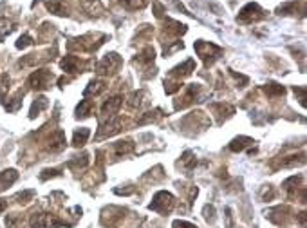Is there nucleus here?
<instances>
[{
	"mask_svg": "<svg viewBox=\"0 0 307 228\" xmlns=\"http://www.w3.org/2000/svg\"><path fill=\"white\" fill-rule=\"evenodd\" d=\"M195 53L201 56V60L208 67V65H211L215 60L223 55V49H221L219 46H215V44L204 42V40H197V42H195Z\"/></svg>",
	"mask_w": 307,
	"mask_h": 228,
	"instance_id": "obj_1",
	"label": "nucleus"
},
{
	"mask_svg": "<svg viewBox=\"0 0 307 228\" xmlns=\"http://www.w3.org/2000/svg\"><path fill=\"white\" fill-rule=\"evenodd\" d=\"M31 228H60L65 226V221H62L58 215L46 214V212H34L29 217Z\"/></svg>",
	"mask_w": 307,
	"mask_h": 228,
	"instance_id": "obj_2",
	"label": "nucleus"
},
{
	"mask_svg": "<svg viewBox=\"0 0 307 228\" xmlns=\"http://www.w3.org/2000/svg\"><path fill=\"white\" fill-rule=\"evenodd\" d=\"M173 207H176V198H173L170 192L161 190V192H157V194L154 196V199H152L150 207L148 208L154 210V212H159V214L166 215L173 210Z\"/></svg>",
	"mask_w": 307,
	"mask_h": 228,
	"instance_id": "obj_3",
	"label": "nucleus"
},
{
	"mask_svg": "<svg viewBox=\"0 0 307 228\" xmlns=\"http://www.w3.org/2000/svg\"><path fill=\"white\" fill-rule=\"evenodd\" d=\"M262 18H266L264 9L258 4H255V2H249L248 6H244V8L240 9L237 20H239L240 24H251V22H258L262 20Z\"/></svg>",
	"mask_w": 307,
	"mask_h": 228,
	"instance_id": "obj_4",
	"label": "nucleus"
},
{
	"mask_svg": "<svg viewBox=\"0 0 307 228\" xmlns=\"http://www.w3.org/2000/svg\"><path fill=\"white\" fill-rule=\"evenodd\" d=\"M53 72L49 69H38L33 74L27 78V85L31 89H36V91H43V89L51 87V82H53Z\"/></svg>",
	"mask_w": 307,
	"mask_h": 228,
	"instance_id": "obj_5",
	"label": "nucleus"
},
{
	"mask_svg": "<svg viewBox=\"0 0 307 228\" xmlns=\"http://www.w3.org/2000/svg\"><path fill=\"white\" fill-rule=\"evenodd\" d=\"M119 65H121V58H119V55H116V53H109V55L103 56L101 62L98 63L96 71L100 72V74H112V72L118 71Z\"/></svg>",
	"mask_w": 307,
	"mask_h": 228,
	"instance_id": "obj_6",
	"label": "nucleus"
},
{
	"mask_svg": "<svg viewBox=\"0 0 307 228\" xmlns=\"http://www.w3.org/2000/svg\"><path fill=\"white\" fill-rule=\"evenodd\" d=\"M121 120L116 118V116H110V118H105V122L100 125V134H98V138H107V136H114L118 134L119 131H121Z\"/></svg>",
	"mask_w": 307,
	"mask_h": 228,
	"instance_id": "obj_7",
	"label": "nucleus"
},
{
	"mask_svg": "<svg viewBox=\"0 0 307 228\" xmlns=\"http://www.w3.org/2000/svg\"><path fill=\"white\" fill-rule=\"evenodd\" d=\"M289 215H291V210L287 207H275L268 212V219L275 224H287L291 219Z\"/></svg>",
	"mask_w": 307,
	"mask_h": 228,
	"instance_id": "obj_8",
	"label": "nucleus"
},
{
	"mask_svg": "<svg viewBox=\"0 0 307 228\" xmlns=\"http://www.w3.org/2000/svg\"><path fill=\"white\" fill-rule=\"evenodd\" d=\"M194 71H195V62H194L192 58H190V60H186L185 63H181V65L173 67L172 72H170V78H176V80H183L185 76H190Z\"/></svg>",
	"mask_w": 307,
	"mask_h": 228,
	"instance_id": "obj_9",
	"label": "nucleus"
},
{
	"mask_svg": "<svg viewBox=\"0 0 307 228\" xmlns=\"http://www.w3.org/2000/svg\"><path fill=\"white\" fill-rule=\"evenodd\" d=\"M65 134H63L62 131H55L53 134L49 136V139H47V150L51 152H60L65 148Z\"/></svg>",
	"mask_w": 307,
	"mask_h": 228,
	"instance_id": "obj_10",
	"label": "nucleus"
},
{
	"mask_svg": "<svg viewBox=\"0 0 307 228\" xmlns=\"http://www.w3.org/2000/svg\"><path fill=\"white\" fill-rule=\"evenodd\" d=\"M121 103H123V96H114V98H110V100L105 101V103H103V107H101V116H103V118H110V116H116V112L119 110Z\"/></svg>",
	"mask_w": 307,
	"mask_h": 228,
	"instance_id": "obj_11",
	"label": "nucleus"
},
{
	"mask_svg": "<svg viewBox=\"0 0 307 228\" xmlns=\"http://www.w3.org/2000/svg\"><path fill=\"white\" fill-rule=\"evenodd\" d=\"M60 65H62V69L65 72H78L81 67H83V63H81V60L78 58V56H65V58L60 62Z\"/></svg>",
	"mask_w": 307,
	"mask_h": 228,
	"instance_id": "obj_12",
	"label": "nucleus"
},
{
	"mask_svg": "<svg viewBox=\"0 0 307 228\" xmlns=\"http://www.w3.org/2000/svg\"><path fill=\"white\" fill-rule=\"evenodd\" d=\"M18 179V172L15 169H8V170H2L0 172V192L13 185V183Z\"/></svg>",
	"mask_w": 307,
	"mask_h": 228,
	"instance_id": "obj_13",
	"label": "nucleus"
},
{
	"mask_svg": "<svg viewBox=\"0 0 307 228\" xmlns=\"http://www.w3.org/2000/svg\"><path fill=\"white\" fill-rule=\"evenodd\" d=\"M211 110L219 116V123H223V120L230 118V116L235 112V109H233L232 105H228V103H213V105H211Z\"/></svg>",
	"mask_w": 307,
	"mask_h": 228,
	"instance_id": "obj_14",
	"label": "nucleus"
},
{
	"mask_svg": "<svg viewBox=\"0 0 307 228\" xmlns=\"http://www.w3.org/2000/svg\"><path fill=\"white\" fill-rule=\"evenodd\" d=\"M46 6L51 13H55V15H58V17H67L69 15V9H67V6H65L63 0H49Z\"/></svg>",
	"mask_w": 307,
	"mask_h": 228,
	"instance_id": "obj_15",
	"label": "nucleus"
},
{
	"mask_svg": "<svg viewBox=\"0 0 307 228\" xmlns=\"http://www.w3.org/2000/svg\"><path fill=\"white\" fill-rule=\"evenodd\" d=\"M134 150V141L132 139H121V141H116L114 143V152L116 156H126Z\"/></svg>",
	"mask_w": 307,
	"mask_h": 228,
	"instance_id": "obj_16",
	"label": "nucleus"
},
{
	"mask_svg": "<svg viewBox=\"0 0 307 228\" xmlns=\"http://www.w3.org/2000/svg\"><path fill=\"white\" fill-rule=\"evenodd\" d=\"M47 107H49V100H47L46 96L34 98L33 105H31V110H29V118H36L38 114L42 112L43 109H47Z\"/></svg>",
	"mask_w": 307,
	"mask_h": 228,
	"instance_id": "obj_17",
	"label": "nucleus"
},
{
	"mask_svg": "<svg viewBox=\"0 0 307 228\" xmlns=\"http://www.w3.org/2000/svg\"><path fill=\"white\" fill-rule=\"evenodd\" d=\"M22 98H24V91L20 89L15 96H11L8 101H4V109L9 110V112H17V110L22 107Z\"/></svg>",
	"mask_w": 307,
	"mask_h": 228,
	"instance_id": "obj_18",
	"label": "nucleus"
},
{
	"mask_svg": "<svg viewBox=\"0 0 307 228\" xmlns=\"http://www.w3.org/2000/svg\"><path fill=\"white\" fill-rule=\"evenodd\" d=\"M89 136H91V131H89L87 127L76 129V131H74V136H72V145H74V147H83V145L87 143Z\"/></svg>",
	"mask_w": 307,
	"mask_h": 228,
	"instance_id": "obj_19",
	"label": "nucleus"
},
{
	"mask_svg": "<svg viewBox=\"0 0 307 228\" xmlns=\"http://www.w3.org/2000/svg\"><path fill=\"white\" fill-rule=\"evenodd\" d=\"M105 82L101 80H93L91 84L87 85V89L83 91V96H98L100 93H103L105 91Z\"/></svg>",
	"mask_w": 307,
	"mask_h": 228,
	"instance_id": "obj_20",
	"label": "nucleus"
},
{
	"mask_svg": "<svg viewBox=\"0 0 307 228\" xmlns=\"http://www.w3.org/2000/svg\"><path fill=\"white\" fill-rule=\"evenodd\" d=\"M249 145H253L251 138H248V136H239V138H235L232 143H230V150L240 152V150H244L246 147H249Z\"/></svg>",
	"mask_w": 307,
	"mask_h": 228,
	"instance_id": "obj_21",
	"label": "nucleus"
},
{
	"mask_svg": "<svg viewBox=\"0 0 307 228\" xmlns=\"http://www.w3.org/2000/svg\"><path fill=\"white\" fill-rule=\"evenodd\" d=\"M154 58H156L154 49H152V47H145V49L134 58V63H145V65H148V63L154 62Z\"/></svg>",
	"mask_w": 307,
	"mask_h": 228,
	"instance_id": "obj_22",
	"label": "nucleus"
},
{
	"mask_svg": "<svg viewBox=\"0 0 307 228\" xmlns=\"http://www.w3.org/2000/svg\"><path fill=\"white\" fill-rule=\"evenodd\" d=\"M298 183H300V176H293L289 177V179H286L284 181V190L287 192V196L289 198H295L296 196V190H298Z\"/></svg>",
	"mask_w": 307,
	"mask_h": 228,
	"instance_id": "obj_23",
	"label": "nucleus"
},
{
	"mask_svg": "<svg viewBox=\"0 0 307 228\" xmlns=\"http://www.w3.org/2000/svg\"><path fill=\"white\" fill-rule=\"evenodd\" d=\"M93 101L91 100H81L80 101V105L76 107V116H78V118H87L89 114L93 112Z\"/></svg>",
	"mask_w": 307,
	"mask_h": 228,
	"instance_id": "obj_24",
	"label": "nucleus"
},
{
	"mask_svg": "<svg viewBox=\"0 0 307 228\" xmlns=\"http://www.w3.org/2000/svg\"><path fill=\"white\" fill-rule=\"evenodd\" d=\"M89 165V154L87 152H81L80 156H74L71 161H69V167L71 169H83Z\"/></svg>",
	"mask_w": 307,
	"mask_h": 228,
	"instance_id": "obj_25",
	"label": "nucleus"
},
{
	"mask_svg": "<svg viewBox=\"0 0 307 228\" xmlns=\"http://www.w3.org/2000/svg\"><path fill=\"white\" fill-rule=\"evenodd\" d=\"M161 116H163V110L159 109H154V110H148V112H145L141 118H139V125H145V123H150V122H156V120H159Z\"/></svg>",
	"mask_w": 307,
	"mask_h": 228,
	"instance_id": "obj_26",
	"label": "nucleus"
},
{
	"mask_svg": "<svg viewBox=\"0 0 307 228\" xmlns=\"http://www.w3.org/2000/svg\"><path fill=\"white\" fill-rule=\"evenodd\" d=\"M266 94L271 98H277V96H284L286 94V89H284V85H278V84H268L264 87Z\"/></svg>",
	"mask_w": 307,
	"mask_h": 228,
	"instance_id": "obj_27",
	"label": "nucleus"
},
{
	"mask_svg": "<svg viewBox=\"0 0 307 228\" xmlns=\"http://www.w3.org/2000/svg\"><path fill=\"white\" fill-rule=\"evenodd\" d=\"M121 6L128 11H136V9H143L147 6V0H119Z\"/></svg>",
	"mask_w": 307,
	"mask_h": 228,
	"instance_id": "obj_28",
	"label": "nucleus"
},
{
	"mask_svg": "<svg viewBox=\"0 0 307 228\" xmlns=\"http://www.w3.org/2000/svg\"><path fill=\"white\" fill-rule=\"evenodd\" d=\"M6 226L8 228H24V217L18 214H11L6 217Z\"/></svg>",
	"mask_w": 307,
	"mask_h": 228,
	"instance_id": "obj_29",
	"label": "nucleus"
},
{
	"mask_svg": "<svg viewBox=\"0 0 307 228\" xmlns=\"http://www.w3.org/2000/svg\"><path fill=\"white\" fill-rule=\"evenodd\" d=\"M34 194H36V192H34V190H24V192H20V194H17V203L18 205H27V203L29 201H33V198H34Z\"/></svg>",
	"mask_w": 307,
	"mask_h": 228,
	"instance_id": "obj_30",
	"label": "nucleus"
},
{
	"mask_svg": "<svg viewBox=\"0 0 307 228\" xmlns=\"http://www.w3.org/2000/svg\"><path fill=\"white\" fill-rule=\"evenodd\" d=\"M303 163V154L300 156H287L280 161V167H295V165H302Z\"/></svg>",
	"mask_w": 307,
	"mask_h": 228,
	"instance_id": "obj_31",
	"label": "nucleus"
},
{
	"mask_svg": "<svg viewBox=\"0 0 307 228\" xmlns=\"http://www.w3.org/2000/svg\"><path fill=\"white\" fill-rule=\"evenodd\" d=\"M143 96H145L143 91L132 93L130 94V100H128V109H138V107L141 105V101H143Z\"/></svg>",
	"mask_w": 307,
	"mask_h": 228,
	"instance_id": "obj_32",
	"label": "nucleus"
},
{
	"mask_svg": "<svg viewBox=\"0 0 307 228\" xmlns=\"http://www.w3.org/2000/svg\"><path fill=\"white\" fill-rule=\"evenodd\" d=\"M164 91L168 94L181 91V80H164Z\"/></svg>",
	"mask_w": 307,
	"mask_h": 228,
	"instance_id": "obj_33",
	"label": "nucleus"
},
{
	"mask_svg": "<svg viewBox=\"0 0 307 228\" xmlns=\"http://www.w3.org/2000/svg\"><path fill=\"white\" fill-rule=\"evenodd\" d=\"M195 163H197V160L194 158V154L192 152H185V156H183V165H185L186 169H194Z\"/></svg>",
	"mask_w": 307,
	"mask_h": 228,
	"instance_id": "obj_34",
	"label": "nucleus"
},
{
	"mask_svg": "<svg viewBox=\"0 0 307 228\" xmlns=\"http://www.w3.org/2000/svg\"><path fill=\"white\" fill-rule=\"evenodd\" d=\"M9 84H11V80H9V76L6 74H0V96H4V93H8L9 91Z\"/></svg>",
	"mask_w": 307,
	"mask_h": 228,
	"instance_id": "obj_35",
	"label": "nucleus"
},
{
	"mask_svg": "<svg viewBox=\"0 0 307 228\" xmlns=\"http://www.w3.org/2000/svg\"><path fill=\"white\" fill-rule=\"evenodd\" d=\"M31 44H33V38H31L29 34H24V36L18 38L17 47H18V49H25V47H29Z\"/></svg>",
	"mask_w": 307,
	"mask_h": 228,
	"instance_id": "obj_36",
	"label": "nucleus"
},
{
	"mask_svg": "<svg viewBox=\"0 0 307 228\" xmlns=\"http://www.w3.org/2000/svg\"><path fill=\"white\" fill-rule=\"evenodd\" d=\"M56 176H60L58 169H46V170H42V174H40V179L46 181V179H49V177H56Z\"/></svg>",
	"mask_w": 307,
	"mask_h": 228,
	"instance_id": "obj_37",
	"label": "nucleus"
},
{
	"mask_svg": "<svg viewBox=\"0 0 307 228\" xmlns=\"http://www.w3.org/2000/svg\"><path fill=\"white\" fill-rule=\"evenodd\" d=\"M172 228H197L195 224H192V223H188V221H173L172 223Z\"/></svg>",
	"mask_w": 307,
	"mask_h": 228,
	"instance_id": "obj_38",
	"label": "nucleus"
},
{
	"mask_svg": "<svg viewBox=\"0 0 307 228\" xmlns=\"http://www.w3.org/2000/svg\"><path fill=\"white\" fill-rule=\"evenodd\" d=\"M295 93L300 94V103L305 105V87H295Z\"/></svg>",
	"mask_w": 307,
	"mask_h": 228,
	"instance_id": "obj_39",
	"label": "nucleus"
},
{
	"mask_svg": "<svg viewBox=\"0 0 307 228\" xmlns=\"http://www.w3.org/2000/svg\"><path fill=\"white\" fill-rule=\"evenodd\" d=\"M262 198L268 199V201H270V199H273V198H275V190H273V186H268V190H264V194H262Z\"/></svg>",
	"mask_w": 307,
	"mask_h": 228,
	"instance_id": "obj_40",
	"label": "nucleus"
},
{
	"mask_svg": "<svg viewBox=\"0 0 307 228\" xmlns=\"http://www.w3.org/2000/svg\"><path fill=\"white\" fill-rule=\"evenodd\" d=\"M298 221H300V224H302V226H305V212H300Z\"/></svg>",
	"mask_w": 307,
	"mask_h": 228,
	"instance_id": "obj_41",
	"label": "nucleus"
},
{
	"mask_svg": "<svg viewBox=\"0 0 307 228\" xmlns=\"http://www.w3.org/2000/svg\"><path fill=\"white\" fill-rule=\"evenodd\" d=\"M6 208H8V201H6V199H0V214H2Z\"/></svg>",
	"mask_w": 307,
	"mask_h": 228,
	"instance_id": "obj_42",
	"label": "nucleus"
}]
</instances>
